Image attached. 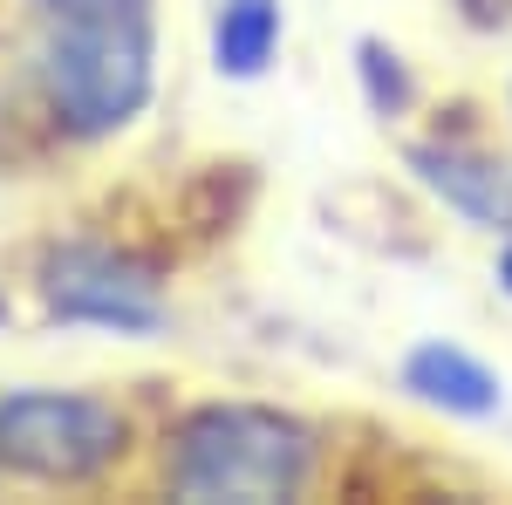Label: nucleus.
<instances>
[{
	"instance_id": "nucleus-1",
	"label": "nucleus",
	"mask_w": 512,
	"mask_h": 505,
	"mask_svg": "<svg viewBox=\"0 0 512 505\" xmlns=\"http://www.w3.org/2000/svg\"><path fill=\"white\" fill-rule=\"evenodd\" d=\"M315 465V437L260 403H212L185 417L171 444V492L198 505H274L294 499Z\"/></svg>"
},
{
	"instance_id": "nucleus-2",
	"label": "nucleus",
	"mask_w": 512,
	"mask_h": 505,
	"mask_svg": "<svg viewBox=\"0 0 512 505\" xmlns=\"http://www.w3.org/2000/svg\"><path fill=\"white\" fill-rule=\"evenodd\" d=\"M151 96V14L144 0H110L62 14L48 41V103L76 137H103L144 110Z\"/></svg>"
},
{
	"instance_id": "nucleus-3",
	"label": "nucleus",
	"mask_w": 512,
	"mask_h": 505,
	"mask_svg": "<svg viewBox=\"0 0 512 505\" xmlns=\"http://www.w3.org/2000/svg\"><path fill=\"white\" fill-rule=\"evenodd\" d=\"M123 451V417L96 396L14 389L0 396V471L28 478H89Z\"/></svg>"
},
{
	"instance_id": "nucleus-4",
	"label": "nucleus",
	"mask_w": 512,
	"mask_h": 505,
	"mask_svg": "<svg viewBox=\"0 0 512 505\" xmlns=\"http://www.w3.org/2000/svg\"><path fill=\"white\" fill-rule=\"evenodd\" d=\"M48 308L62 321H89V328H123V335H151L164 321L158 280L123 260L110 246H62L48 260Z\"/></svg>"
},
{
	"instance_id": "nucleus-5",
	"label": "nucleus",
	"mask_w": 512,
	"mask_h": 505,
	"mask_svg": "<svg viewBox=\"0 0 512 505\" xmlns=\"http://www.w3.org/2000/svg\"><path fill=\"white\" fill-rule=\"evenodd\" d=\"M403 389H417L424 403L451 410V417H492V410H499V376H492L478 355H465L458 342H424V349H410Z\"/></svg>"
},
{
	"instance_id": "nucleus-6",
	"label": "nucleus",
	"mask_w": 512,
	"mask_h": 505,
	"mask_svg": "<svg viewBox=\"0 0 512 505\" xmlns=\"http://www.w3.org/2000/svg\"><path fill=\"white\" fill-rule=\"evenodd\" d=\"M417 171H424V185L444 192L465 219L478 226H506L512 233V164H492V157H458V151H417L410 157Z\"/></svg>"
},
{
	"instance_id": "nucleus-7",
	"label": "nucleus",
	"mask_w": 512,
	"mask_h": 505,
	"mask_svg": "<svg viewBox=\"0 0 512 505\" xmlns=\"http://www.w3.org/2000/svg\"><path fill=\"white\" fill-rule=\"evenodd\" d=\"M280 48V7L274 0H219L212 14V62L219 76H260Z\"/></svg>"
},
{
	"instance_id": "nucleus-8",
	"label": "nucleus",
	"mask_w": 512,
	"mask_h": 505,
	"mask_svg": "<svg viewBox=\"0 0 512 505\" xmlns=\"http://www.w3.org/2000/svg\"><path fill=\"white\" fill-rule=\"evenodd\" d=\"M55 14H89V7H110V0H48Z\"/></svg>"
},
{
	"instance_id": "nucleus-9",
	"label": "nucleus",
	"mask_w": 512,
	"mask_h": 505,
	"mask_svg": "<svg viewBox=\"0 0 512 505\" xmlns=\"http://www.w3.org/2000/svg\"><path fill=\"white\" fill-rule=\"evenodd\" d=\"M499 280H506V287H512V246H506V260H499Z\"/></svg>"
},
{
	"instance_id": "nucleus-10",
	"label": "nucleus",
	"mask_w": 512,
	"mask_h": 505,
	"mask_svg": "<svg viewBox=\"0 0 512 505\" xmlns=\"http://www.w3.org/2000/svg\"><path fill=\"white\" fill-rule=\"evenodd\" d=\"M0 321H7V301H0Z\"/></svg>"
}]
</instances>
